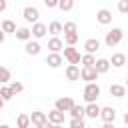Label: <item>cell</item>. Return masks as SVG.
I'll list each match as a JSON object with an SVG mask.
<instances>
[{"mask_svg": "<svg viewBox=\"0 0 128 128\" xmlns=\"http://www.w3.org/2000/svg\"><path fill=\"white\" fill-rule=\"evenodd\" d=\"M122 38H124V32H122L120 28H112L110 32H106L104 44H106L108 48H114L116 44H120V42H122Z\"/></svg>", "mask_w": 128, "mask_h": 128, "instance_id": "obj_1", "label": "cell"}, {"mask_svg": "<svg viewBox=\"0 0 128 128\" xmlns=\"http://www.w3.org/2000/svg\"><path fill=\"white\" fill-rule=\"evenodd\" d=\"M98 96H100V86H98L96 82L84 86V100H86L88 104H94V102L98 100Z\"/></svg>", "mask_w": 128, "mask_h": 128, "instance_id": "obj_2", "label": "cell"}, {"mask_svg": "<svg viewBox=\"0 0 128 128\" xmlns=\"http://www.w3.org/2000/svg\"><path fill=\"white\" fill-rule=\"evenodd\" d=\"M76 102L70 98V96H62V98H58L56 102H54V110H58V112H62V114H66V112H70L72 110V106H74Z\"/></svg>", "mask_w": 128, "mask_h": 128, "instance_id": "obj_3", "label": "cell"}, {"mask_svg": "<svg viewBox=\"0 0 128 128\" xmlns=\"http://www.w3.org/2000/svg\"><path fill=\"white\" fill-rule=\"evenodd\" d=\"M64 58L68 60V64H70V66H78L82 56H80V52H78L74 46H66V48H64Z\"/></svg>", "mask_w": 128, "mask_h": 128, "instance_id": "obj_4", "label": "cell"}, {"mask_svg": "<svg viewBox=\"0 0 128 128\" xmlns=\"http://www.w3.org/2000/svg\"><path fill=\"white\" fill-rule=\"evenodd\" d=\"M22 16H24V20H26V22L36 24V22H38V18H40V12H38V8H36V6H26V8L22 10Z\"/></svg>", "mask_w": 128, "mask_h": 128, "instance_id": "obj_5", "label": "cell"}, {"mask_svg": "<svg viewBox=\"0 0 128 128\" xmlns=\"http://www.w3.org/2000/svg\"><path fill=\"white\" fill-rule=\"evenodd\" d=\"M80 78H82L86 84H92V82L98 80V72L94 70V66H92V68H80Z\"/></svg>", "mask_w": 128, "mask_h": 128, "instance_id": "obj_6", "label": "cell"}, {"mask_svg": "<svg viewBox=\"0 0 128 128\" xmlns=\"http://www.w3.org/2000/svg\"><path fill=\"white\" fill-rule=\"evenodd\" d=\"M98 118H102L104 124H114V120H116V110L110 108V106L100 108V116H98Z\"/></svg>", "mask_w": 128, "mask_h": 128, "instance_id": "obj_7", "label": "cell"}, {"mask_svg": "<svg viewBox=\"0 0 128 128\" xmlns=\"http://www.w3.org/2000/svg\"><path fill=\"white\" fill-rule=\"evenodd\" d=\"M32 36L36 38V40H40V38H44L46 36V32H48V26L46 24H42V22H36V24H32Z\"/></svg>", "mask_w": 128, "mask_h": 128, "instance_id": "obj_8", "label": "cell"}, {"mask_svg": "<svg viewBox=\"0 0 128 128\" xmlns=\"http://www.w3.org/2000/svg\"><path fill=\"white\" fill-rule=\"evenodd\" d=\"M46 118H48V122H50L52 126H62V124H64V114H62V112H58V110L48 112V114H46Z\"/></svg>", "mask_w": 128, "mask_h": 128, "instance_id": "obj_9", "label": "cell"}, {"mask_svg": "<svg viewBox=\"0 0 128 128\" xmlns=\"http://www.w3.org/2000/svg\"><path fill=\"white\" fill-rule=\"evenodd\" d=\"M48 48H50L52 54H60V50L64 48V42H62L58 36H52V38L48 40Z\"/></svg>", "mask_w": 128, "mask_h": 128, "instance_id": "obj_10", "label": "cell"}, {"mask_svg": "<svg viewBox=\"0 0 128 128\" xmlns=\"http://www.w3.org/2000/svg\"><path fill=\"white\" fill-rule=\"evenodd\" d=\"M84 50H86V54H92V56H94V52L100 50V40H98V38H88V40L84 42Z\"/></svg>", "mask_w": 128, "mask_h": 128, "instance_id": "obj_11", "label": "cell"}, {"mask_svg": "<svg viewBox=\"0 0 128 128\" xmlns=\"http://www.w3.org/2000/svg\"><path fill=\"white\" fill-rule=\"evenodd\" d=\"M30 122H32L34 126H42V124H46V122H48V118H46V114H44V112L34 110V112L30 114Z\"/></svg>", "mask_w": 128, "mask_h": 128, "instance_id": "obj_12", "label": "cell"}, {"mask_svg": "<svg viewBox=\"0 0 128 128\" xmlns=\"http://www.w3.org/2000/svg\"><path fill=\"white\" fill-rule=\"evenodd\" d=\"M96 20H98V24H110L112 22V12L110 10H106V8H102V10H98V14H96Z\"/></svg>", "mask_w": 128, "mask_h": 128, "instance_id": "obj_13", "label": "cell"}, {"mask_svg": "<svg viewBox=\"0 0 128 128\" xmlns=\"http://www.w3.org/2000/svg\"><path fill=\"white\" fill-rule=\"evenodd\" d=\"M24 50H26V54H30V56H38L40 50H42V46H40L36 40H28L26 46H24Z\"/></svg>", "mask_w": 128, "mask_h": 128, "instance_id": "obj_14", "label": "cell"}, {"mask_svg": "<svg viewBox=\"0 0 128 128\" xmlns=\"http://www.w3.org/2000/svg\"><path fill=\"white\" fill-rule=\"evenodd\" d=\"M84 116H88V118H92V120H96L98 116H100V106L94 102V104H88V106H84Z\"/></svg>", "mask_w": 128, "mask_h": 128, "instance_id": "obj_15", "label": "cell"}, {"mask_svg": "<svg viewBox=\"0 0 128 128\" xmlns=\"http://www.w3.org/2000/svg\"><path fill=\"white\" fill-rule=\"evenodd\" d=\"M114 68H122L124 64H126V54H122V52H116V54H112V58L108 60Z\"/></svg>", "mask_w": 128, "mask_h": 128, "instance_id": "obj_16", "label": "cell"}, {"mask_svg": "<svg viewBox=\"0 0 128 128\" xmlns=\"http://www.w3.org/2000/svg\"><path fill=\"white\" fill-rule=\"evenodd\" d=\"M94 70H96L98 74H106V72L110 70V62H108V58H98L96 64H94Z\"/></svg>", "mask_w": 128, "mask_h": 128, "instance_id": "obj_17", "label": "cell"}, {"mask_svg": "<svg viewBox=\"0 0 128 128\" xmlns=\"http://www.w3.org/2000/svg\"><path fill=\"white\" fill-rule=\"evenodd\" d=\"M110 96H114V98H124V96H126V86H124V84H110Z\"/></svg>", "mask_w": 128, "mask_h": 128, "instance_id": "obj_18", "label": "cell"}, {"mask_svg": "<svg viewBox=\"0 0 128 128\" xmlns=\"http://www.w3.org/2000/svg\"><path fill=\"white\" fill-rule=\"evenodd\" d=\"M46 64L50 66V68H58V66H62V54H48L46 56Z\"/></svg>", "mask_w": 128, "mask_h": 128, "instance_id": "obj_19", "label": "cell"}, {"mask_svg": "<svg viewBox=\"0 0 128 128\" xmlns=\"http://www.w3.org/2000/svg\"><path fill=\"white\" fill-rule=\"evenodd\" d=\"M66 78L70 80V82H74V80H80V68L78 66H66Z\"/></svg>", "mask_w": 128, "mask_h": 128, "instance_id": "obj_20", "label": "cell"}, {"mask_svg": "<svg viewBox=\"0 0 128 128\" xmlns=\"http://www.w3.org/2000/svg\"><path fill=\"white\" fill-rule=\"evenodd\" d=\"M16 38L18 40H22V42H28L30 38H32V32H30V28H16Z\"/></svg>", "mask_w": 128, "mask_h": 128, "instance_id": "obj_21", "label": "cell"}, {"mask_svg": "<svg viewBox=\"0 0 128 128\" xmlns=\"http://www.w3.org/2000/svg\"><path fill=\"white\" fill-rule=\"evenodd\" d=\"M4 34H16V24L12 20H4L2 22V28H0Z\"/></svg>", "mask_w": 128, "mask_h": 128, "instance_id": "obj_22", "label": "cell"}, {"mask_svg": "<svg viewBox=\"0 0 128 128\" xmlns=\"http://www.w3.org/2000/svg\"><path fill=\"white\" fill-rule=\"evenodd\" d=\"M48 32H50L52 36H58V34L62 32V22H58V20L50 22V24H48Z\"/></svg>", "mask_w": 128, "mask_h": 128, "instance_id": "obj_23", "label": "cell"}, {"mask_svg": "<svg viewBox=\"0 0 128 128\" xmlns=\"http://www.w3.org/2000/svg\"><path fill=\"white\" fill-rule=\"evenodd\" d=\"M80 62H82V68H92V66L96 64V58H94L92 54H84V56L80 58Z\"/></svg>", "mask_w": 128, "mask_h": 128, "instance_id": "obj_24", "label": "cell"}, {"mask_svg": "<svg viewBox=\"0 0 128 128\" xmlns=\"http://www.w3.org/2000/svg\"><path fill=\"white\" fill-rule=\"evenodd\" d=\"M70 116H72V118H80V120H84V106L74 104L72 110H70Z\"/></svg>", "mask_w": 128, "mask_h": 128, "instance_id": "obj_25", "label": "cell"}, {"mask_svg": "<svg viewBox=\"0 0 128 128\" xmlns=\"http://www.w3.org/2000/svg\"><path fill=\"white\" fill-rule=\"evenodd\" d=\"M16 126H18V128H28V126H30V116H28V114H18Z\"/></svg>", "mask_w": 128, "mask_h": 128, "instance_id": "obj_26", "label": "cell"}, {"mask_svg": "<svg viewBox=\"0 0 128 128\" xmlns=\"http://www.w3.org/2000/svg\"><path fill=\"white\" fill-rule=\"evenodd\" d=\"M8 88H10L12 96H16V94H20V92L24 90V84H22V82H16V80H14V82H10V86H8Z\"/></svg>", "mask_w": 128, "mask_h": 128, "instance_id": "obj_27", "label": "cell"}, {"mask_svg": "<svg viewBox=\"0 0 128 128\" xmlns=\"http://www.w3.org/2000/svg\"><path fill=\"white\" fill-rule=\"evenodd\" d=\"M8 82H10V70L4 68V66H0V84L4 86V84H8Z\"/></svg>", "mask_w": 128, "mask_h": 128, "instance_id": "obj_28", "label": "cell"}, {"mask_svg": "<svg viewBox=\"0 0 128 128\" xmlns=\"http://www.w3.org/2000/svg\"><path fill=\"white\" fill-rule=\"evenodd\" d=\"M62 32L64 34H76V22H64L62 24Z\"/></svg>", "mask_w": 128, "mask_h": 128, "instance_id": "obj_29", "label": "cell"}, {"mask_svg": "<svg viewBox=\"0 0 128 128\" xmlns=\"http://www.w3.org/2000/svg\"><path fill=\"white\" fill-rule=\"evenodd\" d=\"M0 98H2L4 102H8V100H12V98H14L8 86H0Z\"/></svg>", "mask_w": 128, "mask_h": 128, "instance_id": "obj_30", "label": "cell"}, {"mask_svg": "<svg viewBox=\"0 0 128 128\" xmlns=\"http://www.w3.org/2000/svg\"><path fill=\"white\" fill-rule=\"evenodd\" d=\"M58 8H60L62 12H68V10L74 8V2H72V0H60V2H58Z\"/></svg>", "mask_w": 128, "mask_h": 128, "instance_id": "obj_31", "label": "cell"}, {"mask_svg": "<svg viewBox=\"0 0 128 128\" xmlns=\"http://www.w3.org/2000/svg\"><path fill=\"white\" fill-rule=\"evenodd\" d=\"M64 42H66V46H74L78 42V32L76 34H64Z\"/></svg>", "mask_w": 128, "mask_h": 128, "instance_id": "obj_32", "label": "cell"}, {"mask_svg": "<svg viewBox=\"0 0 128 128\" xmlns=\"http://www.w3.org/2000/svg\"><path fill=\"white\" fill-rule=\"evenodd\" d=\"M70 128H86V124H84V120H80V118H72V120H70Z\"/></svg>", "mask_w": 128, "mask_h": 128, "instance_id": "obj_33", "label": "cell"}, {"mask_svg": "<svg viewBox=\"0 0 128 128\" xmlns=\"http://www.w3.org/2000/svg\"><path fill=\"white\" fill-rule=\"evenodd\" d=\"M118 10H120L122 14H128V0H120V2H118Z\"/></svg>", "mask_w": 128, "mask_h": 128, "instance_id": "obj_34", "label": "cell"}, {"mask_svg": "<svg viewBox=\"0 0 128 128\" xmlns=\"http://www.w3.org/2000/svg\"><path fill=\"white\" fill-rule=\"evenodd\" d=\"M44 4H46V8H56L58 6V0H46Z\"/></svg>", "mask_w": 128, "mask_h": 128, "instance_id": "obj_35", "label": "cell"}, {"mask_svg": "<svg viewBox=\"0 0 128 128\" xmlns=\"http://www.w3.org/2000/svg\"><path fill=\"white\" fill-rule=\"evenodd\" d=\"M6 6H8V4H6V0H0V12H4V10H6Z\"/></svg>", "mask_w": 128, "mask_h": 128, "instance_id": "obj_36", "label": "cell"}, {"mask_svg": "<svg viewBox=\"0 0 128 128\" xmlns=\"http://www.w3.org/2000/svg\"><path fill=\"white\" fill-rule=\"evenodd\" d=\"M36 128H52V124H50V122H46V124H42V126H36Z\"/></svg>", "mask_w": 128, "mask_h": 128, "instance_id": "obj_37", "label": "cell"}, {"mask_svg": "<svg viewBox=\"0 0 128 128\" xmlns=\"http://www.w3.org/2000/svg\"><path fill=\"white\" fill-rule=\"evenodd\" d=\"M122 120H124V126H128V112H126V114L122 116Z\"/></svg>", "mask_w": 128, "mask_h": 128, "instance_id": "obj_38", "label": "cell"}, {"mask_svg": "<svg viewBox=\"0 0 128 128\" xmlns=\"http://www.w3.org/2000/svg\"><path fill=\"white\" fill-rule=\"evenodd\" d=\"M4 38H6V34H4V32H2V30H0V44H2V42H4Z\"/></svg>", "mask_w": 128, "mask_h": 128, "instance_id": "obj_39", "label": "cell"}, {"mask_svg": "<svg viewBox=\"0 0 128 128\" xmlns=\"http://www.w3.org/2000/svg\"><path fill=\"white\" fill-rule=\"evenodd\" d=\"M102 128H116V126H114V124H104Z\"/></svg>", "mask_w": 128, "mask_h": 128, "instance_id": "obj_40", "label": "cell"}, {"mask_svg": "<svg viewBox=\"0 0 128 128\" xmlns=\"http://www.w3.org/2000/svg\"><path fill=\"white\" fill-rule=\"evenodd\" d=\"M2 106H4V100H2V98H0V110H2Z\"/></svg>", "mask_w": 128, "mask_h": 128, "instance_id": "obj_41", "label": "cell"}, {"mask_svg": "<svg viewBox=\"0 0 128 128\" xmlns=\"http://www.w3.org/2000/svg\"><path fill=\"white\" fill-rule=\"evenodd\" d=\"M0 128H10V126H8V124H2V126H0Z\"/></svg>", "mask_w": 128, "mask_h": 128, "instance_id": "obj_42", "label": "cell"}, {"mask_svg": "<svg viewBox=\"0 0 128 128\" xmlns=\"http://www.w3.org/2000/svg\"><path fill=\"white\" fill-rule=\"evenodd\" d=\"M52 128H64V126H52Z\"/></svg>", "mask_w": 128, "mask_h": 128, "instance_id": "obj_43", "label": "cell"}, {"mask_svg": "<svg viewBox=\"0 0 128 128\" xmlns=\"http://www.w3.org/2000/svg\"><path fill=\"white\" fill-rule=\"evenodd\" d=\"M126 88H128V76H126Z\"/></svg>", "mask_w": 128, "mask_h": 128, "instance_id": "obj_44", "label": "cell"}, {"mask_svg": "<svg viewBox=\"0 0 128 128\" xmlns=\"http://www.w3.org/2000/svg\"><path fill=\"white\" fill-rule=\"evenodd\" d=\"M126 64H128V56H126Z\"/></svg>", "mask_w": 128, "mask_h": 128, "instance_id": "obj_45", "label": "cell"}, {"mask_svg": "<svg viewBox=\"0 0 128 128\" xmlns=\"http://www.w3.org/2000/svg\"><path fill=\"white\" fill-rule=\"evenodd\" d=\"M124 128H128V126H124Z\"/></svg>", "mask_w": 128, "mask_h": 128, "instance_id": "obj_46", "label": "cell"}]
</instances>
